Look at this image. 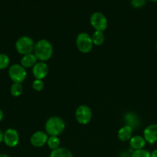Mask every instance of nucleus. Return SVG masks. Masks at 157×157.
Segmentation results:
<instances>
[{
    "label": "nucleus",
    "instance_id": "a211bd4d",
    "mask_svg": "<svg viewBox=\"0 0 157 157\" xmlns=\"http://www.w3.org/2000/svg\"><path fill=\"white\" fill-rule=\"evenodd\" d=\"M46 145L51 150H54L60 147V140L58 136H49Z\"/></svg>",
    "mask_w": 157,
    "mask_h": 157
},
{
    "label": "nucleus",
    "instance_id": "bb28decb",
    "mask_svg": "<svg viewBox=\"0 0 157 157\" xmlns=\"http://www.w3.org/2000/svg\"><path fill=\"white\" fill-rule=\"evenodd\" d=\"M0 157H10L9 155L6 154V153H0Z\"/></svg>",
    "mask_w": 157,
    "mask_h": 157
},
{
    "label": "nucleus",
    "instance_id": "4468645a",
    "mask_svg": "<svg viewBox=\"0 0 157 157\" xmlns=\"http://www.w3.org/2000/svg\"><path fill=\"white\" fill-rule=\"evenodd\" d=\"M38 61V59L34 55V53H30L22 55L21 61H20V64L26 69L32 68Z\"/></svg>",
    "mask_w": 157,
    "mask_h": 157
},
{
    "label": "nucleus",
    "instance_id": "b1692460",
    "mask_svg": "<svg viewBox=\"0 0 157 157\" xmlns=\"http://www.w3.org/2000/svg\"><path fill=\"white\" fill-rule=\"evenodd\" d=\"M3 135H4V132L0 129V144L3 142Z\"/></svg>",
    "mask_w": 157,
    "mask_h": 157
},
{
    "label": "nucleus",
    "instance_id": "dca6fc26",
    "mask_svg": "<svg viewBox=\"0 0 157 157\" xmlns=\"http://www.w3.org/2000/svg\"><path fill=\"white\" fill-rule=\"evenodd\" d=\"M49 157H74L72 152L65 147H58L56 150H52Z\"/></svg>",
    "mask_w": 157,
    "mask_h": 157
},
{
    "label": "nucleus",
    "instance_id": "f257e3e1",
    "mask_svg": "<svg viewBox=\"0 0 157 157\" xmlns=\"http://www.w3.org/2000/svg\"><path fill=\"white\" fill-rule=\"evenodd\" d=\"M33 53L38 61L46 62L53 55V46L48 40L40 39L35 42Z\"/></svg>",
    "mask_w": 157,
    "mask_h": 157
},
{
    "label": "nucleus",
    "instance_id": "a878e982",
    "mask_svg": "<svg viewBox=\"0 0 157 157\" xmlns=\"http://www.w3.org/2000/svg\"><path fill=\"white\" fill-rule=\"evenodd\" d=\"M3 117H4V113H3L2 110L0 109V122L3 120Z\"/></svg>",
    "mask_w": 157,
    "mask_h": 157
},
{
    "label": "nucleus",
    "instance_id": "0eeeda50",
    "mask_svg": "<svg viewBox=\"0 0 157 157\" xmlns=\"http://www.w3.org/2000/svg\"><path fill=\"white\" fill-rule=\"evenodd\" d=\"M90 25L95 31L104 32L108 28V20L103 13L95 12L90 16Z\"/></svg>",
    "mask_w": 157,
    "mask_h": 157
},
{
    "label": "nucleus",
    "instance_id": "412c9836",
    "mask_svg": "<svg viewBox=\"0 0 157 157\" xmlns=\"http://www.w3.org/2000/svg\"><path fill=\"white\" fill-rule=\"evenodd\" d=\"M130 157H151V153L145 149L133 150L131 153Z\"/></svg>",
    "mask_w": 157,
    "mask_h": 157
},
{
    "label": "nucleus",
    "instance_id": "f03ea898",
    "mask_svg": "<svg viewBox=\"0 0 157 157\" xmlns=\"http://www.w3.org/2000/svg\"><path fill=\"white\" fill-rule=\"evenodd\" d=\"M66 123L62 118L58 116L49 117L45 124V130L49 136H58L64 132Z\"/></svg>",
    "mask_w": 157,
    "mask_h": 157
},
{
    "label": "nucleus",
    "instance_id": "9d476101",
    "mask_svg": "<svg viewBox=\"0 0 157 157\" xmlns=\"http://www.w3.org/2000/svg\"><path fill=\"white\" fill-rule=\"evenodd\" d=\"M49 138V135L44 131H36L31 136L30 143L34 147L40 148L46 144Z\"/></svg>",
    "mask_w": 157,
    "mask_h": 157
},
{
    "label": "nucleus",
    "instance_id": "aec40b11",
    "mask_svg": "<svg viewBox=\"0 0 157 157\" xmlns=\"http://www.w3.org/2000/svg\"><path fill=\"white\" fill-rule=\"evenodd\" d=\"M10 64V58L6 54H0V70H4L9 67Z\"/></svg>",
    "mask_w": 157,
    "mask_h": 157
},
{
    "label": "nucleus",
    "instance_id": "4be33fe9",
    "mask_svg": "<svg viewBox=\"0 0 157 157\" xmlns=\"http://www.w3.org/2000/svg\"><path fill=\"white\" fill-rule=\"evenodd\" d=\"M32 89L35 91H42V89L44 88V82H43L42 80H38V79H35L32 82Z\"/></svg>",
    "mask_w": 157,
    "mask_h": 157
},
{
    "label": "nucleus",
    "instance_id": "ddd939ff",
    "mask_svg": "<svg viewBox=\"0 0 157 157\" xmlns=\"http://www.w3.org/2000/svg\"><path fill=\"white\" fill-rule=\"evenodd\" d=\"M133 130V128L131 127L130 126H123L118 131V134H117L118 139L122 142H128L132 136Z\"/></svg>",
    "mask_w": 157,
    "mask_h": 157
},
{
    "label": "nucleus",
    "instance_id": "c85d7f7f",
    "mask_svg": "<svg viewBox=\"0 0 157 157\" xmlns=\"http://www.w3.org/2000/svg\"><path fill=\"white\" fill-rule=\"evenodd\" d=\"M155 48H156V50H157V43H156V46H155Z\"/></svg>",
    "mask_w": 157,
    "mask_h": 157
},
{
    "label": "nucleus",
    "instance_id": "393cba45",
    "mask_svg": "<svg viewBox=\"0 0 157 157\" xmlns=\"http://www.w3.org/2000/svg\"><path fill=\"white\" fill-rule=\"evenodd\" d=\"M151 157H157V149L156 150H154L151 153Z\"/></svg>",
    "mask_w": 157,
    "mask_h": 157
},
{
    "label": "nucleus",
    "instance_id": "1a4fd4ad",
    "mask_svg": "<svg viewBox=\"0 0 157 157\" xmlns=\"http://www.w3.org/2000/svg\"><path fill=\"white\" fill-rule=\"evenodd\" d=\"M49 66L44 61H38L32 68V75L35 79L42 80L49 74Z\"/></svg>",
    "mask_w": 157,
    "mask_h": 157
},
{
    "label": "nucleus",
    "instance_id": "423d86ee",
    "mask_svg": "<svg viewBox=\"0 0 157 157\" xmlns=\"http://www.w3.org/2000/svg\"><path fill=\"white\" fill-rule=\"evenodd\" d=\"M75 117L77 122L81 125L89 124L92 118V111L90 107L85 104L79 105L75 112Z\"/></svg>",
    "mask_w": 157,
    "mask_h": 157
},
{
    "label": "nucleus",
    "instance_id": "6e6552de",
    "mask_svg": "<svg viewBox=\"0 0 157 157\" xmlns=\"http://www.w3.org/2000/svg\"><path fill=\"white\" fill-rule=\"evenodd\" d=\"M20 137L18 132L14 128H8L5 130L3 135V142L10 148H14L17 147L19 143Z\"/></svg>",
    "mask_w": 157,
    "mask_h": 157
},
{
    "label": "nucleus",
    "instance_id": "f8f14e48",
    "mask_svg": "<svg viewBox=\"0 0 157 157\" xmlns=\"http://www.w3.org/2000/svg\"><path fill=\"white\" fill-rule=\"evenodd\" d=\"M129 144L132 150H137L144 149V147H146V142L143 136L135 135V136H132L129 140Z\"/></svg>",
    "mask_w": 157,
    "mask_h": 157
},
{
    "label": "nucleus",
    "instance_id": "7ed1b4c3",
    "mask_svg": "<svg viewBox=\"0 0 157 157\" xmlns=\"http://www.w3.org/2000/svg\"><path fill=\"white\" fill-rule=\"evenodd\" d=\"M35 41L29 36H21L16 40L15 48L16 52L22 55L33 53L35 48Z\"/></svg>",
    "mask_w": 157,
    "mask_h": 157
},
{
    "label": "nucleus",
    "instance_id": "5701e85b",
    "mask_svg": "<svg viewBox=\"0 0 157 157\" xmlns=\"http://www.w3.org/2000/svg\"><path fill=\"white\" fill-rule=\"evenodd\" d=\"M130 3L135 9H141L146 5V0H130Z\"/></svg>",
    "mask_w": 157,
    "mask_h": 157
},
{
    "label": "nucleus",
    "instance_id": "f3484780",
    "mask_svg": "<svg viewBox=\"0 0 157 157\" xmlns=\"http://www.w3.org/2000/svg\"><path fill=\"white\" fill-rule=\"evenodd\" d=\"M92 40L93 44L95 46H100L104 43L105 41V35L103 32L99 31H95L92 35Z\"/></svg>",
    "mask_w": 157,
    "mask_h": 157
},
{
    "label": "nucleus",
    "instance_id": "9b49d317",
    "mask_svg": "<svg viewBox=\"0 0 157 157\" xmlns=\"http://www.w3.org/2000/svg\"><path fill=\"white\" fill-rule=\"evenodd\" d=\"M143 136L148 144H154L157 143V124H152L147 126L143 130Z\"/></svg>",
    "mask_w": 157,
    "mask_h": 157
},
{
    "label": "nucleus",
    "instance_id": "cd10ccee",
    "mask_svg": "<svg viewBox=\"0 0 157 157\" xmlns=\"http://www.w3.org/2000/svg\"><path fill=\"white\" fill-rule=\"evenodd\" d=\"M151 2H157V0H149Z\"/></svg>",
    "mask_w": 157,
    "mask_h": 157
},
{
    "label": "nucleus",
    "instance_id": "20e7f679",
    "mask_svg": "<svg viewBox=\"0 0 157 157\" xmlns=\"http://www.w3.org/2000/svg\"><path fill=\"white\" fill-rule=\"evenodd\" d=\"M76 48L81 53L87 54L92 50L94 44L92 37L86 32H81L78 34L75 39Z\"/></svg>",
    "mask_w": 157,
    "mask_h": 157
},
{
    "label": "nucleus",
    "instance_id": "2eb2a0df",
    "mask_svg": "<svg viewBox=\"0 0 157 157\" xmlns=\"http://www.w3.org/2000/svg\"><path fill=\"white\" fill-rule=\"evenodd\" d=\"M124 119L126 121V125L130 126L131 127L133 128V130L137 128L140 124V121L138 116L134 113H127L125 115Z\"/></svg>",
    "mask_w": 157,
    "mask_h": 157
},
{
    "label": "nucleus",
    "instance_id": "39448f33",
    "mask_svg": "<svg viewBox=\"0 0 157 157\" xmlns=\"http://www.w3.org/2000/svg\"><path fill=\"white\" fill-rule=\"evenodd\" d=\"M9 77L13 83H19L22 84L27 77L26 69L23 67L20 64H12L9 67Z\"/></svg>",
    "mask_w": 157,
    "mask_h": 157
},
{
    "label": "nucleus",
    "instance_id": "6ab92c4d",
    "mask_svg": "<svg viewBox=\"0 0 157 157\" xmlns=\"http://www.w3.org/2000/svg\"><path fill=\"white\" fill-rule=\"evenodd\" d=\"M23 86L19 83H13L10 87V94L13 97H19L23 93Z\"/></svg>",
    "mask_w": 157,
    "mask_h": 157
}]
</instances>
